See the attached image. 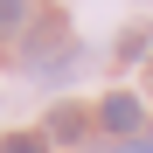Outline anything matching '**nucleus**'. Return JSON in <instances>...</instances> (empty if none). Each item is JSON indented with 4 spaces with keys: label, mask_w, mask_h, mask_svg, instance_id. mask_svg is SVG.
I'll return each mask as SVG.
<instances>
[{
    "label": "nucleus",
    "mask_w": 153,
    "mask_h": 153,
    "mask_svg": "<svg viewBox=\"0 0 153 153\" xmlns=\"http://www.w3.org/2000/svg\"><path fill=\"white\" fill-rule=\"evenodd\" d=\"M14 28H28V7L21 0H0V35H14Z\"/></svg>",
    "instance_id": "f03ea898"
},
{
    "label": "nucleus",
    "mask_w": 153,
    "mask_h": 153,
    "mask_svg": "<svg viewBox=\"0 0 153 153\" xmlns=\"http://www.w3.org/2000/svg\"><path fill=\"white\" fill-rule=\"evenodd\" d=\"M49 132H56V139H76V132H84V111H56V118H49Z\"/></svg>",
    "instance_id": "7ed1b4c3"
},
{
    "label": "nucleus",
    "mask_w": 153,
    "mask_h": 153,
    "mask_svg": "<svg viewBox=\"0 0 153 153\" xmlns=\"http://www.w3.org/2000/svg\"><path fill=\"white\" fill-rule=\"evenodd\" d=\"M118 153H153V146H118Z\"/></svg>",
    "instance_id": "39448f33"
},
{
    "label": "nucleus",
    "mask_w": 153,
    "mask_h": 153,
    "mask_svg": "<svg viewBox=\"0 0 153 153\" xmlns=\"http://www.w3.org/2000/svg\"><path fill=\"white\" fill-rule=\"evenodd\" d=\"M7 153H42V139H14V146H7Z\"/></svg>",
    "instance_id": "20e7f679"
},
{
    "label": "nucleus",
    "mask_w": 153,
    "mask_h": 153,
    "mask_svg": "<svg viewBox=\"0 0 153 153\" xmlns=\"http://www.w3.org/2000/svg\"><path fill=\"white\" fill-rule=\"evenodd\" d=\"M97 118H105L111 132H139V118H146V111H139V97H132V91H111L105 105H97Z\"/></svg>",
    "instance_id": "f257e3e1"
}]
</instances>
